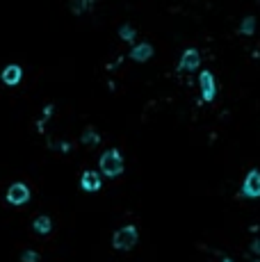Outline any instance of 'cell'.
Wrapping results in <instances>:
<instances>
[{"label":"cell","mask_w":260,"mask_h":262,"mask_svg":"<svg viewBox=\"0 0 260 262\" xmlns=\"http://www.w3.org/2000/svg\"><path fill=\"white\" fill-rule=\"evenodd\" d=\"M254 27H256V18L254 16H247L240 25V32L242 34H254Z\"/></svg>","instance_id":"12"},{"label":"cell","mask_w":260,"mask_h":262,"mask_svg":"<svg viewBox=\"0 0 260 262\" xmlns=\"http://www.w3.org/2000/svg\"><path fill=\"white\" fill-rule=\"evenodd\" d=\"M256 262H260V260H256Z\"/></svg>","instance_id":"18"},{"label":"cell","mask_w":260,"mask_h":262,"mask_svg":"<svg viewBox=\"0 0 260 262\" xmlns=\"http://www.w3.org/2000/svg\"><path fill=\"white\" fill-rule=\"evenodd\" d=\"M69 7H71V11H73V14H80L82 7H85V2H82V0H71Z\"/></svg>","instance_id":"15"},{"label":"cell","mask_w":260,"mask_h":262,"mask_svg":"<svg viewBox=\"0 0 260 262\" xmlns=\"http://www.w3.org/2000/svg\"><path fill=\"white\" fill-rule=\"evenodd\" d=\"M101 171L105 173V176L114 178L119 176L121 171H124V157H121L119 150H105L103 157H101Z\"/></svg>","instance_id":"1"},{"label":"cell","mask_w":260,"mask_h":262,"mask_svg":"<svg viewBox=\"0 0 260 262\" xmlns=\"http://www.w3.org/2000/svg\"><path fill=\"white\" fill-rule=\"evenodd\" d=\"M21 78H23V71L18 64H9L7 69H2V82H5V85L14 87L21 82Z\"/></svg>","instance_id":"7"},{"label":"cell","mask_w":260,"mask_h":262,"mask_svg":"<svg viewBox=\"0 0 260 262\" xmlns=\"http://www.w3.org/2000/svg\"><path fill=\"white\" fill-rule=\"evenodd\" d=\"M224 262H233V260H228V258H226V260H224Z\"/></svg>","instance_id":"17"},{"label":"cell","mask_w":260,"mask_h":262,"mask_svg":"<svg viewBox=\"0 0 260 262\" xmlns=\"http://www.w3.org/2000/svg\"><path fill=\"white\" fill-rule=\"evenodd\" d=\"M50 228H53L50 217H39V219H34V230H37V233L46 235V233H50Z\"/></svg>","instance_id":"10"},{"label":"cell","mask_w":260,"mask_h":262,"mask_svg":"<svg viewBox=\"0 0 260 262\" xmlns=\"http://www.w3.org/2000/svg\"><path fill=\"white\" fill-rule=\"evenodd\" d=\"M112 244H114V249H119V251H130V249L137 244V228L135 226H124L121 230L114 233Z\"/></svg>","instance_id":"2"},{"label":"cell","mask_w":260,"mask_h":262,"mask_svg":"<svg viewBox=\"0 0 260 262\" xmlns=\"http://www.w3.org/2000/svg\"><path fill=\"white\" fill-rule=\"evenodd\" d=\"M132 59H137V62H146L148 57L153 55V48L148 46V43H139V46H135V50H132Z\"/></svg>","instance_id":"9"},{"label":"cell","mask_w":260,"mask_h":262,"mask_svg":"<svg viewBox=\"0 0 260 262\" xmlns=\"http://www.w3.org/2000/svg\"><path fill=\"white\" fill-rule=\"evenodd\" d=\"M244 196L249 198H258L260 196V171H249V176H247V180H244V187H242Z\"/></svg>","instance_id":"4"},{"label":"cell","mask_w":260,"mask_h":262,"mask_svg":"<svg viewBox=\"0 0 260 262\" xmlns=\"http://www.w3.org/2000/svg\"><path fill=\"white\" fill-rule=\"evenodd\" d=\"M82 189L85 192H96L101 189V176L96 171H85L82 173Z\"/></svg>","instance_id":"8"},{"label":"cell","mask_w":260,"mask_h":262,"mask_svg":"<svg viewBox=\"0 0 260 262\" xmlns=\"http://www.w3.org/2000/svg\"><path fill=\"white\" fill-rule=\"evenodd\" d=\"M119 34H121V39H124V41H132V39H135V30H132L130 25H121Z\"/></svg>","instance_id":"13"},{"label":"cell","mask_w":260,"mask_h":262,"mask_svg":"<svg viewBox=\"0 0 260 262\" xmlns=\"http://www.w3.org/2000/svg\"><path fill=\"white\" fill-rule=\"evenodd\" d=\"M7 201L11 205H23L30 201V189L23 185V182H14L9 189H7Z\"/></svg>","instance_id":"3"},{"label":"cell","mask_w":260,"mask_h":262,"mask_svg":"<svg viewBox=\"0 0 260 262\" xmlns=\"http://www.w3.org/2000/svg\"><path fill=\"white\" fill-rule=\"evenodd\" d=\"M251 251H254L256 256H260V237H258V240L251 242Z\"/></svg>","instance_id":"16"},{"label":"cell","mask_w":260,"mask_h":262,"mask_svg":"<svg viewBox=\"0 0 260 262\" xmlns=\"http://www.w3.org/2000/svg\"><path fill=\"white\" fill-rule=\"evenodd\" d=\"M199 82H201V94H203V98H206V101H212L217 89H215V78H212L210 71H203Z\"/></svg>","instance_id":"6"},{"label":"cell","mask_w":260,"mask_h":262,"mask_svg":"<svg viewBox=\"0 0 260 262\" xmlns=\"http://www.w3.org/2000/svg\"><path fill=\"white\" fill-rule=\"evenodd\" d=\"M98 141H101V137H98V132L94 128H87L85 132H82V144L87 146H96Z\"/></svg>","instance_id":"11"},{"label":"cell","mask_w":260,"mask_h":262,"mask_svg":"<svg viewBox=\"0 0 260 262\" xmlns=\"http://www.w3.org/2000/svg\"><path fill=\"white\" fill-rule=\"evenodd\" d=\"M199 64H201L199 50L190 48V50H185V55L180 57V66H178V69L180 71H194V69H199Z\"/></svg>","instance_id":"5"},{"label":"cell","mask_w":260,"mask_h":262,"mask_svg":"<svg viewBox=\"0 0 260 262\" xmlns=\"http://www.w3.org/2000/svg\"><path fill=\"white\" fill-rule=\"evenodd\" d=\"M39 260V253L37 251H25L21 256V262H37Z\"/></svg>","instance_id":"14"}]
</instances>
